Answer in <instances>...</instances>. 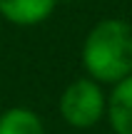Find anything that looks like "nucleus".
Instances as JSON below:
<instances>
[{
    "label": "nucleus",
    "instance_id": "obj_1",
    "mask_svg": "<svg viewBox=\"0 0 132 134\" xmlns=\"http://www.w3.org/2000/svg\"><path fill=\"white\" fill-rule=\"evenodd\" d=\"M82 65L90 80L117 85L132 75V25L120 18L100 20L82 42Z\"/></svg>",
    "mask_w": 132,
    "mask_h": 134
},
{
    "label": "nucleus",
    "instance_id": "obj_2",
    "mask_svg": "<svg viewBox=\"0 0 132 134\" xmlns=\"http://www.w3.org/2000/svg\"><path fill=\"white\" fill-rule=\"evenodd\" d=\"M107 97H105L100 82L90 77L70 82L60 94V114L75 129H90L105 117Z\"/></svg>",
    "mask_w": 132,
    "mask_h": 134
},
{
    "label": "nucleus",
    "instance_id": "obj_3",
    "mask_svg": "<svg viewBox=\"0 0 132 134\" xmlns=\"http://www.w3.org/2000/svg\"><path fill=\"white\" fill-rule=\"evenodd\" d=\"M57 0H0V15L20 27L40 25L52 15Z\"/></svg>",
    "mask_w": 132,
    "mask_h": 134
},
{
    "label": "nucleus",
    "instance_id": "obj_4",
    "mask_svg": "<svg viewBox=\"0 0 132 134\" xmlns=\"http://www.w3.org/2000/svg\"><path fill=\"white\" fill-rule=\"evenodd\" d=\"M105 114L115 134H132V75L112 85Z\"/></svg>",
    "mask_w": 132,
    "mask_h": 134
},
{
    "label": "nucleus",
    "instance_id": "obj_5",
    "mask_svg": "<svg viewBox=\"0 0 132 134\" xmlns=\"http://www.w3.org/2000/svg\"><path fill=\"white\" fill-rule=\"evenodd\" d=\"M0 134H45V127L33 109L10 107L0 114Z\"/></svg>",
    "mask_w": 132,
    "mask_h": 134
}]
</instances>
